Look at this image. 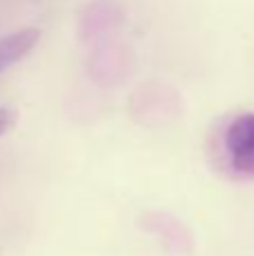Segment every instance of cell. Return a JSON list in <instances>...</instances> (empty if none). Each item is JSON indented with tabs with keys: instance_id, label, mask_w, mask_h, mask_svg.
<instances>
[{
	"instance_id": "obj_1",
	"label": "cell",
	"mask_w": 254,
	"mask_h": 256,
	"mask_svg": "<svg viewBox=\"0 0 254 256\" xmlns=\"http://www.w3.org/2000/svg\"><path fill=\"white\" fill-rule=\"evenodd\" d=\"M223 146L232 171L254 178V112L234 117L223 132Z\"/></svg>"
},
{
	"instance_id": "obj_2",
	"label": "cell",
	"mask_w": 254,
	"mask_h": 256,
	"mask_svg": "<svg viewBox=\"0 0 254 256\" xmlns=\"http://www.w3.org/2000/svg\"><path fill=\"white\" fill-rule=\"evenodd\" d=\"M40 30L38 27H22L12 34L0 38V72H4L9 66L22 61L32 50L38 45Z\"/></svg>"
},
{
	"instance_id": "obj_3",
	"label": "cell",
	"mask_w": 254,
	"mask_h": 256,
	"mask_svg": "<svg viewBox=\"0 0 254 256\" xmlns=\"http://www.w3.org/2000/svg\"><path fill=\"white\" fill-rule=\"evenodd\" d=\"M16 122H18V112L16 110H12V108H0V137L7 135Z\"/></svg>"
}]
</instances>
